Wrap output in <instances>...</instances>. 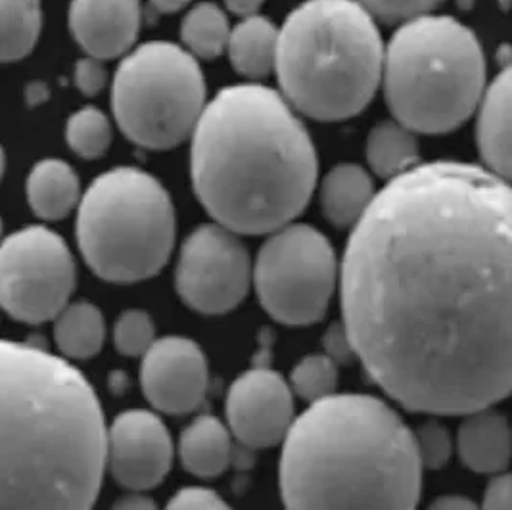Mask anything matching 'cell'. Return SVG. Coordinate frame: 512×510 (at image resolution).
Here are the masks:
<instances>
[{
	"label": "cell",
	"instance_id": "cell-1",
	"mask_svg": "<svg viewBox=\"0 0 512 510\" xmlns=\"http://www.w3.org/2000/svg\"><path fill=\"white\" fill-rule=\"evenodd\" d=\"M342 321L401 407L468 415L512 394V185L419 163L388 181L340 263Z\"/></svg>",
	"mask_w": 512,
	"mask_h": 510
},
{
	"label": "cell",
	"instance_id": "cell-2",
	"mask_svg": "<svg viewBox=\"0 0 512 510\" xmlns=\"http://www.w3.org/2000/svg\"><path fill=\"white\" fill-rule=\"evenodd\" d=\"M2 510H93L108 432L89 380L45 349L4 340Z\"/></svg>",
	"mask_w": 512,
	"mask_h": 510
},
{
	"label": "cell",
	"instance_id": "cell-3",
	"mask_svg": "<svg viewBox=\"0 0 512 510\" xmlns=\"http://www.w3.org/2000/svg\"><path fill=\"white\" fill-rule=\"evenodd\" d=\"M190 140L196 198L236 234L279 231L311 202L319 179L315 144L275 89L256 81L221 89Z\"/></svg>",
	"mask_w": 512,
	"mask_h": 510
},
{
	"label": "cell",
	"instance_id": "cell-4",
	"mask_svg": "<svg viewBox=\"0 0 512 510\" xmlns=\"http://www.w3.org/2000/svg\"><path fill=\"white\" fill-rule=\"evenodd\" d=\"M413 430L382 399L336 394L294 420L280 455L286 510H417Z\"/></svg>",
	"mask_w": 512,
	"mask_h": 510
},
{
	"label": "cell",
	"instance_id": "cell-5",
	"mask_svg": "<svg viewBox=\"0 0 512 510\" xmlns=\"http://www.w3.org/2000/svg\"><path fill=\"white\" fill-rule=\"evenodd\" d=\"M386 45L355 0H305L280 25L277 79L296 112L317 121L361 114L382 87Z\"/></svg>",
	"mask_w": 512,
	"mask_h": 510
},
{
	"label": "cell",
	"instance_id": "cell-6",
	"mask_svg": "<svg viewBox=\"0 0 512 510\" xmlns=\"http://www.w3.org/2000/svg\"><path fill=\"white\" fill-rule=\"evenodd\" d=\"M382 89L394 119L419 135H445L472 116L488 89L484 48L451 16L424 14L386 45Z\"/></svg>",
	"mask_w": 512,
	"mask_h": 510
},
{
	"label": "cell",
	"instance_id": "cell-7",
	"mask_svg": "<svg viewBox=\"0 0 512 510\" xmlns=\"http://www.w3.org/2000/svg\"><path fill=\"white\" fill-rule=\"evenodd\" d=\"M75 236L98 279L112 284L152 279L175 248L177 217L171 194L139 167H114L85 190Z\"/></svg>",
	"mask_w": 512,
	"mask_h": 510
},
{
	"label": "cell",
	"instance_id": "cell-8",
	"mask_svg": "<svg viewBox=\"0 0 512 510\" xmlns=\"http://www.w3.org/2000/svg\"><path fill=\"white\" fill-rule=\"evenodd\" d=\"M208 106L198 60L167 41L133 48L112 81V112L131 142L148 150H171L192 139Z\"/></svg>",
	"mask_w": 512,
	"mask_h": 510
},
{
	"label": "cell",
	"instance_id": "cell-9",
	"mask_svg": "<svg viewBox=\"0 0 512 510\" xmlns=\"http://www.w3.org/2000/svg\"><path fill=\"white\" fill-rule=\"evenodd\" d=\"M338 282L340 265L330 240L305 223L267 234L254 261L257 300L282 325L319 323Z\"/></svg>",
	"mask_w": 512,
	"mask_h": 510
},
{
	"label": "cell",
	"instance_id": "cell-10",
	"mask_svg": "<svg viewBox=\"0 0 512 510\" xmlns=\"http://www.w3.org/2000/svg\"><path fill=\"white\" fill-rule=\"evenodd\" d=\"M77 284V267L66 240L43 225L8 234L0 248V303L14 321H54Z\"/></svg>",
	"mask_w": 512,
	"mask_h": 510
},
{
	"label": "cell",
	"instance_id": "cell-11",
	"mask_svg": "<svg viewBox=\"0 0 512 510\" xmlns=\"http://www.w3.org/2000/svg\"><path fill=\"white\" fill-rule=\"evenodd\" d=\"M254 286V263L240 234L206 223L190 232L179 252L175 288L190 309L225 315L238 307Z\"/></svg>",
	"mask_w": 512,
	"mask_h": 510
},
{
	"label": "cell",
	"instance_id": "cell-12",
	"mask_svg": "<svg viewBox=\"0 0 512 510\" xmlns=\"http://www.w3.org/2000/svg\"><path fill=\"white\" fill-rule=\"evenodd\" d=\"M234 438L250 449H269L286 440L294 424V390L279 372L257 367L242 372L225 399Z\"/></svg>",
	"mask_w": 512,
	"mask_h": 510
},
{
	"label": "cell",
	"instance_id": "cell-13",
	"mask_svg": "<svg viewBox=\"0 0 512 510\" xmlns=\"http://www.w3.org/2000/svg\"><path fill=\"white\" fill-rule=\"evenodd\" d=\"M175 447L162 418L144 409L117 415L108 432V468L129 491L160 486L173 466Z\"/></svg>",
	"mask_w": 512,
	"mask_h": 510
},
{
	"label": "cell",
	"instance_id": "cell-14",
	"mask_svg": "<svg viewBox=\"0 0 512 510\" xmlns=\"http://www.w3.org/2000/svg\"><path fill=\"white\" fill-rule=\"evenodd\" d=\"M210 369L204 351L183 336H165L142 357L140 386L154 409L188 415L206 399Z\"/></svg>",
	"mask_w": 512,
	"mask_h": 510
},
{
	"label": "cell",
	"instance_id": "cell-15",
	"mask_svg": "<svg viewBox=\"0 0 512 510\" xmlns=\"http://www.w3.org/2000/svg\"><path fill=\"white\" fill-rule=\"evenodd\" d=\"M140 25V0H71V35L87 56L98 60L127 56L139 39Z\"/></svg>",
	"mask_w": 512,
	"mask_h": 510
},
{
	"label": "cell",
	"instance_id": "cell-16",
	"mask_svg": "<svg viewBox=\"0 0 512 510\" xmlns=\"http://www.w3.org/2000/svg\"><path fill=\"white\" fill-rule=\"evenodd\" d=\"M476 112V146L484 167L512 185V68L489 83Z\"/></svg>",
	"mask_w": 512,
	"mask_h": 510
},
{
	"label": "cell",
	"instance_id": "cell-17",
	"mask_svg": "<svg viewBox=\"0 0 512 510\" xmlns=\"http://www.w3.org/2000/svg\"><path fill=\"white\" fill-rule=\"evenodd\" d=\"M457 432V451L466 468L478 474H501L512 459V424L493 407L465 415Z\"/></svg>",
	"mask_w": 512,
	"mask_h": 510
},
{
	"label": "cell",
	"instance_id": "cell-18",
	"mask_svg": "<svg viewBox=\"0 0 512 510\" xmlns=\"http://www.w3.org/2000/svg\"><path fill=\"white\" fill-rule=\"evenodd\" d=\"M376 192L373 177L365 167L338 163L326 173L319 188L321 209L334 227H355L371 208Z\"/></svg>",
	"mask_w": 512,
	"mask_h": 510
},
{
	"label": "cell",
	"instance_id": "cell-19",
	"mask_svg": "<svg viewBox=\"0 0 512 510\" xmlns=\"http://www.w3.org/2000/svg\"><path fill=\"white\" fill-rule=\"evenodd\" d=\"M29 208L45 221L68 217L81 204V181L70 163L64 160H41L35 163L25 181Z\"/></svg>",
	"mask_w": 512,
	"mask_h": 510
},
{
	"label": "cell",
	"instance_id": "cell-20",
	"mask_svg": "<svg viewBox=\"0 0 512 510\" xmlns=\"http://www.w3.org/2000/svg\"><path fill=\"white\" fill-rule=\"evenodd\" d=\"M229 424L204 415L194 418L179 438V459L196 478H215L233 461V438Z\"/></svg>",
	"mask_w": 512,
	"mask_h": 510
},
{
	"label": "cell",
	"instance_id": "cell-21",
	"mask_svg": "<svg viewBox=\"0 0 512 510\" xmlns=\"http://www.w3.org/2000/svg\"><path fill=\"white\" fill-rule=\"evenodd\" d=\"M280 27L261 14L244 18L231 31L227 56L240 75L257 81L277 68Z\"/></svg>",
	"mask_w": 512,
	"mask_h": 510
},
{
	"label": "cell",
	"instance_id": "cell-22",
	"mask_svg": "<svg viewBox=\"0 0 512 510\" xmlns=\"http://www.w3.org/2000/svg\"><path fill=\"white\" fill-rule=\"evenodd\" d=\"M419 133L397 119L380 121L367 137V163L376 177L394 181L419 165Z\"/></svg>",
	"mask_w": 512,
	"mask_h": 510
},
{
	"label": "cell",
	"instance_id": "cell-23",
	"mask_svg": "<svg viewBox=\"0 0 512 510\" xmlns=\"http://www.w3.org/2000/svg\"><path fill=\"white\" fill-rule=\"evenodd\" d=\"M54 340L70 359L94 357L106 340L102 311L94 303L71 302L54 319Z\"/></svg>",
	"mask_w": 512,
	"mask_h": 510
},
{
	"label": "cell",
	"instance_id": "cell-24",
	"mask_svg": "<svg viewBox=\"0 0 512 510\" xmlns=\"http://www.w3.org/2000/svg\"><path fill=\"white\" fill-rule=\"evenodd\" d=\"M43 29L41 0H0L2 62H20L35 48Z\"/></svg>",
	"mask_w": 512,
	"mask_h": 510
},
{
	"label": "cell",
	"instance_id": "cell-25",
	"mask_svg": "<svg viewBox=\"0 0 512 510\" xmlns=\"http://www.w3.org/2000/svg\"><path fill=\"white\" fill-rule=\"evenodd\" d=\"M231 31L227 14L217 4L200 2L188 10L181 24V39L196 60H213L227 52Z\"/></svg>",
	"mask_w": 512,
	"mask_h": 510
},
{
	"label": "cell",
	"instance_id": "cell-26",
	"mask_svg": "<svg viewBox=\"0 0 512 510\" xmlns=\"http://www.w3.org/2000/svg\"><path fill=\"white\" fill-rule=\"evenodd\" d=\"M112 139L114 131L110 119L94 106L81 108L68 119L66 140L71 150L83 160L102 158L108 152Z\"/></svg>",
	"mask_w": 512,
	"mask_h": 510
},
{
	"label": "cell",
	"instance_id": "cell-27",
	"mask_svg": "<svg viewBox=\"0 0 512 510\" xmlns=\"http://www.w3.org/2000/svg\"><path fill=\"white\" fill-rule=\"evenodd\" d=\"M290 386L294 394L305 399L309 405L319 403L336 395L338 386V363L326 353L305 355L292 369Z\"/></svg>",
	"mask_w": 512,
	"mask_h": 510
},
{
	"label": "cell",
	"instance_id": "cell-28",
	"mask_svg": "<svg viewBox=\"0 0 512 510\" xmlns=\"http://www.w3.org/2000/svg\"><path fill=\"white\" fill-rule=\"evenodd\" d=\"M156 328L152 317L142 309H127L114 325V344L125 357H144L156 344Z\"/></svg>",
	"mask_w": 512,
	"mask_h": 510
},
{
	"label": "cell",
	"instance_id": "cell-29",
	"mask_svg": "<svg viewBox=\"0 0 512 510\" xmlns=\"http://www.w3.org/2000/svg\"><path fill=\"white\" fill-rule=\"evenodd\" d=\"M413 434H415L420 463L424 468L438 470L451 459L453 440L442 422L438 420L422 422L417 430H413Z\"/></svg>",
	"mask_w": 512,
	"mask_h": 510
},
{
	"label": "cell",
	"instance_id": "cell-30",
	"mask_svg": "<svg viewBox=\"0 0 512 510\" xmlns=\"http://www.w3.org/2000/svg\"><path fill=\"white\" fill-rule=\"evenodd\" d=\"M367 12H371L376 22L403 24L407 20L432 14L443 0H355Z\"/></svg>",
	"mask_w": 512,
	"mask_h": 510
},
{
	"label": "cell",
	"instance_id": "cell-31",
	"mask_svg": "<svg viewBox=\"0 0 512 510\" xmlns=\"http://www.w3.org/2000/svg\"><path fill=\"white\" fill-rule=\"evenodd\" d=\"M165 510H233L231 505L208 487H185L173 495Z\"/></svg>",
	"mask_w": 512,
	"mask_h": 510
},
{
	"label": "cell",
	"instance_id": "cell-32",
	"mask_svg": "<svg viewBox=\"0 0 512 510\" xmlns=\"http://www.w3.org/2000/svg\"><path fill=\"white\" fill-rule=\"evenodd\" d=\"M75 85L85 96H98L108 83V73L104 68V60L93 56H85L75 64L73 70Z\"/></svg>",
	"mask_w": 512,
	"mask_h": 510
},
{
	"label": "cell",
	"instance_id": "cell-33",
	"mask_svg": "<svg viewBox=\"0 0 512 510\" xmlns=\"http://www.w3.org/2000/svg\"><path fill=\"white\" fill-rule=\"evenodd\" d=\"M323 348H325L323 353H326L338 365H348L353 359H357L348 326L344 325V321L332 323L326 328L325 336H323Z\"/></svg>",
	"mask_w": 512,
	"mask_h": 510
},
{
	"label": "cell",
	"instance_id": "cell-34",
	"mask_svg": "<svg viewBox=\"0 0 512 510\" xmlns=\"http://www.w3.org/2000/svg\"><path fill=\"white\" fill-rule=\"evenodd\" d=\"M480 509L512 510V472H501L491 478Z\"/></svg>",
	"mask_w": 512,
	"mask_h": 510
},
{
	"label": "cell",
	"instance_id": "cell-35",
	"mask_svg": "<svg viewBox=\"0 0 512 510\" xmlns=\"http://www.w3.org/2000/svg\"><path fill=\"white\" fill-rule=\"evenodd\" d=\"M112 510H160L158 505L144 493L140 491H131L123 497H119Z\"/></svg>",
	"mask_w": 512,
	"mask_h": 510
},
{
	"label": "cell",
	"instance_id": "cell-36",
	"mask_svg": "<svg viewBox=\"0 0 512 510\" xmlns=\"http://www.w3.org/2000/svg\"><path fill=\"white\" fill-rule=\"evenodd\" d=\"M428 510H482L472 499L463 495H443Z\"/></svg>",
	"mask_w": 512,
	"mask_h": 510
},
{
	"label": "cell",
	"instance_id": "cell-37",
	"mask_svg": "<svg viewBox=\"0 0 512 510\" xmlns=\"http://www.w3.org/2000/svg\"><path fill=\"white\" fill-rule=\"evenodd\" d=\"M265 0H225V6L229 12H233L238 18H252L257 16Z\"/></svg>",
	"mask_w": 512,
	"mask_h": 510
},
{
	"label": "cell",
	"instance_id": "cell-38",
	"mask_svg": "<svg viewBox=\"0 0 512 510\" xmlns=\"http://www.w3.org/2000/svg\"><path fill=\"white\" fill-rule=\"evenodd\" d=\"M192 0H150L152 8L160 14H173V12H179L183 10L185 6H188Z\"/></svg>",
	"mask_w": 512,
	"mask_h": 510
}]
</instances>
